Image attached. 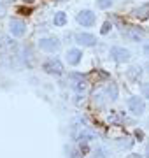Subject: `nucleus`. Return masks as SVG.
I'll use <instances>...</instances> for the list:
<instances>
[{
	"label": "nucleus",
	"instance_id": "a878e982",
	"mask_svg": "<svg viewBox=\"0 0 149 158\" xmlns=\"http://www.w3.org/2000/svg\"><path fill=\"white\" fill-rule=\"evenodd\" d=\"M146 155H147V158H149V142H147V146H146Z\"/></svg>",
	"mask_w": 149,
	"mask_h": 158
},
{
	"label": "nucleus",
	"instance_id": "0eeeda50",
	"mask_svg": "<svg viewBox=\"0 0 149 158\" xmlns=\"http://www.w3.org/2000/svg\"><path fill=\"white\" fill-rule=\"evenodd\" d=\"M9 32L12 37H23L26 34V25L21 19H11L9 21Z\"/></svg>",
	"mask_w": 149,
	"mask_h": 158
},
{
	"label": "nucleus",
	"instance_id": "7ed1b4c3",
	"mask_svg": "<svg viewBox=\"0 0 149 158\" xmlns=\"http://www.w3.org/2000/svg\"><path fill=\"white\" fill-rule=\"evenodd\" d=\"M128 109H130V113L133 116H142L146 113V102H144L142 97L133 95L128 98Z\"/></svg>",
	"mask_w": 149,
	"mask_h": 158
},
{
	"label": "nucleus",
	"instance_id": "4468645a",
	"mask_svg": "<svg viewBox=\"0 0 149 158\" xmlns=\"http://www.w3.org/2000/svg\"><path fill=\"white\" fill-rule=\"evenodd\" d=\"M77 141L79 142H90V141H95V134L93 132H88L86 128H83L79 135H77Z\"/></svg>",
	"mask_w": 149,
	"mask_h": 158
},
{
	"label": "nucleus",
	"instance_id": "9d476101",
	"mask_svg": "<svg viewBox=\"0 0 149 158\" xmlns=\"http://www.w3.org/2000/svg\"><path fill=\"white\" fill-rule=\"evenodd\" d=\"M123 35H125L130 42H140L142 37H144V32H140L139 28H133V27H128V28L123 30Z\"/></svg>",
	"mask_w": 149,
	"mask_h": 158
},
{
	"label": "nucleus",
	"instance_id": "412c9836",
	"mask_svg": "<svg viewBox=\"0 0 149 158\" xmlns=\"http://www.w3.org/2000/svg\"><path fill=\"white\" fill-rule=\"evenodd\" d=\"M119 146H121V148H132V146H133V141H132V139H128V137H125V139H119Z\"/></svg>",
	"mask_w": 149,
	"mask_h": 158
},
{
	"label": "nucleus",
	"instance_id": "423d86ee",
	"mask_svg": "<svg viewBox=\"0 0 149 158\" xmlns=\"http://www.w3.org/2000/svg\"><path fill=\"white\" fill-rule=\"evenodd\" d=\"M74 40L79 46H84V48H91V46L97 44V37L93 34H88V32H79V34H75Z\"/></svg>",
	"mask_w": 149,
	"mask_h": 158
},
{
	"label": "nucleus",
	"instance_id": "1a4fd4ad",
	"mask_svg": "<svg viewBox=\"0 0 149 158\" xmlns=\"http://www.w3.org/2000/svg\"><path fill=\"white\" fill-rule=\"evenodd\" d=\"M69 79L70 81H74V85H72V88H74L75 91H84L86 90V81H84V77H83V74H77V72H70L69 74Z\"/></svg>",
	"mask_w": 149,
	"mask_h": 158
},
{
	"label": "nucleus",
	"instance_id": "b1692460",
	"mask_svg": "<svg viewBox=\"0 0 149 158\" xmlns=\"http://www.w3.org/2000/svg\"><path fill=\"white\" fill-rule=\"evenodd\" d=\"M144 53L149 56V42H147V44H144Z\"/></svg>",
	"mask_w": 149,
	"mask_h": 158
},
{
	"label": "nucleus",
	"instance_id": "393cba45",
	"mask_svg": "<svg viewBox=\"0 0 149 158\" xmlns=\"http://www.w3.org/2000/svg\"><path fill=\"white\" fill-rule=\"evenodd\" d=\"M144 69H146V74H147V76H149V62L146 63V65H144Z\"/></svg>",
	"mask_w": 149,
	"mask_h": 158
},
{
	"label": "nucleus",
	"instance_id": "6e6552de",
	"mask_svg": "<svg viewBox=\"0 0 149 158\" xmlns=\"http://www.w3.org/2000/svg\"><path fill=\"white\" fill-rule=\"evenodd\" d=\"M65 60L69 65H79L81 60H83V51L77 49V48H70L67 53H65Z\"/></svg>",
	"mask_w": 149,
	"mask_h": 158
},
{
	"label": "nucleus",
	"instance_id": "9b49d317",
	"mask_svg": "<svg viewBox=\"0 0 149 158\" xmlns=\"http://www.w3.org/2000/svg\"><path fill=\"white\" fill-rule=\"evenodd\" d=\"M133 14H135L139 19H149V2L142 4V6H139L137 9L133 11Z\"/></svg>",
	"mask_w": 149,
	"mask_h": 158
},
{
	"label": "nucleus",
	"instance_id": "ddd939ff",
	"mask_svg": "<svg viewBox=\"0 0 149 158\" xmlns=\"http://www.w3.org/2000/svg\"><path fill=\"white\" fill-rule=\"evenodd\" d=\"M53 23H54V27H63V25L67 23V14H65L63 11L54 12V16H53Z\"/></svg>",
	"mask_w": 149,
	"mask_h": 158
},
{
	"label": "nucleus",
	"instance_id": "f3484780",
	"mask_svg": "<svg viewBox=\"0 0 149 158\" xmlns=\"http://www.w3.org/2000/svg\"><path fill=\"white\" fill-rule=\"evenodd\" d=\"M114 4V0H97V7L98 9H109Z\"/></svg>",
	"mask_w": 149,
	"mask_h": 158
},
{
	"label": "nucleus",
	"instance_id": "dca6fc26",
	"mask_svg": "<svg viewBox=\"0 0 149 158\" xmlns=\"http://www.w3.org/2000/svg\"><path fill=\"white\" fill-rule=\"evenodd\" d=\"M105 93H107V97H109L111 100H118V86H116L114 83H111V85L105 88Z\"/></svg>",
	"mask_w": 149,
	"mask_h": 158
},
{
	"label": "nucleus",
	"instance_id": "2eb2a0df",
	"mask_svg": "<svg viewBox=\"0 0 149 158\" xmlns=\"http://www.w3.org/2000/svg\"><path fill=\"white\" fill-rule=\"evenodd\" d=\"M0 48L2 49H14L16 48V42L11 40L9 37H0Z\"/></svg>",
	"mask_w": 149,
	"mask_h": 158
},
{
	"label": "nucleus",
	"instance_id": "bb28decb",
	"mask_svg": "<svg viewBox=\"0 0 149 158\" xmlns=\"http://www.w3.org/2000/svg\"><path fill=\"white\" fill-rule=\"evenodd\" d=\"M23 2H25V4H34L35 0H23Z\"/></svg>",
	"mask_w": 149,
	"mask_h": 158
},
{
	"label": "nucleus",
	"instance_id": "aec40b11",
	"mask_svg": "<svg viewBox=\"0 0 149 158\" xmlns=\"http://www.w3.org/2000/svg\"><path fill=\"white\" fill-rule=\"evenodd\" d=\"M140 91H142V98H147L149 100V83H142Z\"/></svg>",
	"mask_w": 149,
	"mask_h": 158
},
{
	"label": "nucleus",
	"instance_id": "f03ea898",
	"mask_svg": "<svg viewBox=\"0 0 149 158\" xmlns=\"http://www.w3.org/2000/svg\"><path fill=\"white\" fill-rule=\"evenodd\" d=\"M109 56L118 63H126L130 62V58H132V53L125 48H121V46H112L109 49Z\"/></svg>",
	"mask_w": 149,
	"mask_h": 158
},
{
	"label": "nucleus",
	"instance_id": "f8f14e48",
	"mask_svg": "<svg viewBox=\"0 0 149 158\" xmlns=\"http://www.w3.org/2000/svg\"><path fill=\"white\" fill-rule=\"evenodd\" d=\"M128 77L132 79V81H139L140 76H142V67H139V65H133V67L128 69Z\"/></svg>",
	"mask_w": 149,
	"mask_h": 158
},
{
	"label": "nucleus",
	"instance_id": "a211bd4d",
	"mask_svg": "<svg viewBox=\"0 0 149 158\" xmlns=\"http://www.w3.org/2000/svg\"><path fill=\"white\" fill-rule=\"evenodd\" d=\"M93 156H95V158H105V156H107V149L102 148V146H98L97 149L93 151Z\"/></svg>",
	"mask_w": 149,
	"mask_h": 158
},
{
	"label": "nucleus",
	"instance_id": "39448f33",
	"mask_svg": "<svg viewBox=\"0 0 149 158\" xmlns=\"http://www.w3.org/2000/svg\"><path fill=\"white\" fill-rule=\"evenodd\" d=\"M75 19H77V23H79V25H83V27L90 28V27H93V25H95V21H97V14H95L93 11H90V9H83V11L77 12Z\"/></svg>",
	"mask_w": 149,
	"mask_h": 158
},
{
	"label": "nucleus",
	"instance_id": "5701e85b",
	"mask_svg": "<svg viewBox=\"0 0 149 158\" xmlns=\"http://www.w3.org/2000/svg\"><path fill=\"white\" fill-rule=\"evenodd\" d=\"M4 14H6V6H4V4H0V18L4 16Z\"/></svg>",
	"mask_w": 149,
	"mask_h": 158
},
{
	"label": "nucleus",
	"instance_id": "20e7f679",
	"mask_svg": "<svg viewBox=\"0 0 149 158\" xmlns=\"http://www.w3.org/2000/svg\"><path fill=\"white\" fill-rule=\"evenodd\" d=\"M37 44H39L40 49L46 51V53H56V51L60 49L62 42H60L58 37H42V39H39Z\"/></svg>",
	"mask_w": 149,
	"mask_h": 158
},
{
	"label": "nucleus",
	"instance_id": "f257e3e1",
	"mask_svg": "<svg viewBox=\"0 0 149 158\" xmlns=\"http://www.w3.org/2000/svg\"><path fill=\"white\" fill-rule=\"evenodd\" d=\"M42 70L46 74H49V76H56V77L63 76V65L58 58H49V60H46L44 65H42Z\"/></svg>",
	"mask_w": 149,
	"mask_h": 158
},
{
	"label": "nucleus",
	"instance_id": "4be33fe9",
	"mask_svg": "<svg viewBox=\"0 0 149 158\" xmlns=\"http://www.w3.org/2000/svg\"><path fill=\"white\" fill-rule=\"evenodd\" d=\"M135 137H137L139 141H142V139H144V134L140 132V130H135Z\"/></svg>",
	"mask_w": 149,
	"mask_h": 158
},
{
	"label": "nucleus",
	"instance_id": "6ab92c4d",
	"mask_svg": "<svg viewBox=\"0 0 149 158\" xmlns=\"http://www.w3.org/2000/svg\"><path fill=\"white\" fill-rule=\"evenodd\" d=\"M111 28H112V25H111V21H105L102 25V28H100V34L102 35H107L111 32Z\"/></svg>",
	"mask_w": 149,
	"mask_h": 158
}]
</instances>
